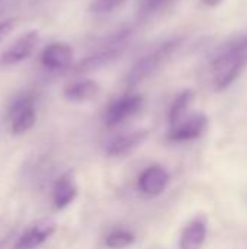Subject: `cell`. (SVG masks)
Instances as JSON below:
<instances>
[{
  "mask_svg": "<svg viewBox=\"0 0 247 249\" xmlns=\"http://www.w3.org/2000/svg\"><path fill=\"white\" fill-rule=\"evenodd\" d=\"M39 44V32L38 31H29L23 34L12 47H9L0 57L1 66H15L22 63L23 60L29 58L36 45Z\"/></svg>",
  "mask_w": 247,
  "mask_h": 249,
  "instance_id": "cell-7",
  "label": "cell"
},
{
  "mask_svg": "<svg viewBox=\"0 0 247 249\" xmlns=\"http://www.w3.org/2000/svg\"><path fill=\"white\" fill-rule=\"evenodd\" d=\"M134 242H135L134 233L124 231V229H116V231L111 232L105 239V245L111 249L127 248V247L132 245Z\"/></svg>",
  "mask_w": 247,
  "mask_h": 249,
  "instance_id": "cell-17",
  "label": "cell"
},
{
  "mask_svg": "<svg viewBox=\"0 0 247 249\" xmlns=\"http://www.w3.org/2000/svg\"><path fill=\"white\" fill-rule=\"evenodd\" d=\"M208 128V117L205 114H194L191 117H185L181 123L172 127L167 134V139L175 143L189 142L201 137Z\"/></svg>",
  "mask_w": 247,
  "mask_h": 249,
  "instance_id": "cell-6",
  "label": "cell"
},
{
  "mask_svg": "<svg viewBox=\"0 0 247 249\" xmlns=\"http://www.w3.org/2000/svg\"><path fill=\"white\" fill-rule=\"evenodd\" d=\"M125 3L122 1H118V0H93L89 10L92 13H111V12H115L116 9L122 7Z\"/></svg>",
  "mask_w": 247,
  "mask_h": 249,
  "instance_id": "cell-18",
  "label": "cell"
},
{
  "mask_svg": "<svg viewBox=\"0 0 247 249\" xmlns=\"http://www.w3.org/2000/svg\"><path fill=\"white\" fill-rule=\"evenodd\" d=\"M54 204L57 210L66 209L68 204H71L77 197V185L74 181L73 171L66 172L58 178V181L54 185Z\"/></svg>",
  "mask_w": 247,
  "mask_h": 249,
  "instance_id": "cell-10",
  "label": "cell"
},
{
  "mask_svg": "<svg viewBox=\"0 0 247 249\" xmlns=\"http://www.w3.org/2000/svg\"><path fill=\"white\" fill-rule=\"evenodd\" d=\"M16 22H17L16 18H10V19H6V20L0 22V42L15 29Z\"/></svg>",
  "mask_w": 247,
  "mask_h": 249,
  "instance_id": "cell-19",
  "label": "cell"
},
{
  "mask_svg": "<svg viewBox=\"0 0 247 249\" xmlns=\"http://www.w3.org/2000/svg\"><path fill=\"white\" fill-rule=\"evenodd\" d=\"M119 54H121L119 48H109V50L96 53L93 55H89L76 66V73L82 74V73H89V71H95L102 67H106L111 63H114L119 57Z\"/></svg>",
  "mask_w": 247,
  "mask_h": 249,
  "instance_id": "cell-14",
  "label": "cell"
},
{
  "mask_svg": "<svg viewBox=\"0 0 247 249\" xmlns=\"http://www.w3.org/2000/svg\"><path fill=\"white\" fill-rule=\"evenodd\" d=\"M207 238V222L202 217L192 220L182 232L181 249H201Z\"/></svg>",
  "mask_w": 247,
  "mask_h": 249,
  "instance_id": "cell-13",
  "label": "cell"
},
{
  "mask_svg": "<svg viewBox=\"0 0 247 249\" xmlns=\"http://www.w3.org/2000/svg\"><path fill=\"white\" fill-rule=\"evenodd\" d=\"M57 231V225L51 219H41L35 222L16 242L15 249H35L41 247Z\"/></svg>",
  "mask_w": 247,
  "mask_h": 249,
  "instance_id": "cell-8",
  "label": "cell"
},
{
  "mask_svg": "<svg viewBox=\"0 0 247 249\" xmlns=\"http://www.w3.org/2000/svg\"><path fill=\"white\" fill-rule=\"evenodd\" d=\"M118 1H122V3H127L128 0H118Z\"/></svg>",
  "mask_w": 247,
  "mask_h": 249,
  "instance_id": "cell-21",
  "label": "cell"
},
{
  "mask_svg": "<svg viewBox=\"0 0 247 249\" xmlns=\"http://www.w3.org/2000/svg\"><path fill=\"white\" fill-rule=\"evenodd\" d=\"M74 57L73 47L66 41H54L48 44L41 53V64L52 71H60L71 67Z\"/></svg>",
  "mask_w": 247,
  "mask_h": 249,
  "instance_id": "cell-5",
  "label": "cell"
},
{
  "mask_svg": "<svg viewBox=\"0 0 247 249\" xmlns=\"http://www.w3.org/2000/svg\"><path fill=\"white\" fill-rule=\"evenodd\" d=\"M247 66V51L243 53H233L227 51L226 54L217 57L213 63L214 71V88L215 90L221 92L231 86L234 80L242 74V71Z\"/></svg>",
  "mask_w": 247,
  "mask_h": 249,
  "instance_id": "cell-1",
  "label": "cell"
},
{
  "mask_svg": "<svg viewBox=\"0 0 247 249\" xmlns=\"http://www.w3.org/2000/svg\"><path fill=\"white\" fill-rule=\"evenodd\" d=\"M7 118L10 121V131L16 136L29 131L35 121V96L32 93H23L16 98L7 112Z\"/></svg>",
  "mask_w": 247,
  "mask_h": 249,
  "instance_id": "cell-3",
  "label": "cell"
},
{
  "mask_svg": "<svg viewBox=\"0 0 247 249\" xmlns=\"http://www.w3.org/2000/svg\"><path fill=\"white\" fill-rule=\"evenodd\" d=\"M178 45H179V41H172V42L163 44L153 54L146 55L144 58L137 61V64L128 73L127 85L134 86V85L140 83L141 80H144L146 77H148L151 73H154L163 63H166L172 57V54L175 53Z\"/></svg>",
  "mask_w": 247,
  "mask_h": 249,
  "instance_id": "cell-2",
  "label": "cell"
},
{
  "mask_svg": "<svg viewBox=\"0 0 247 249\" xmlns=\"http://www.w3.org/2000/svg\"><path fill=\"white\" fill-rule=\"evenodd\" d=\"M144 105V98L137 93L124 95L119 99L111 102L105 111V124L108 127H116L127 120L137 115Z\"/></svg>",
  "mask_w": 247,
  "mask_h": 249,
  "instance_id": "cell-4",
  "label": "cell"
},
{
  "mask_svg": "<svg viewBox=\"0 0 247 249\" xmlns=\"http://www.w3.org/2000/svg\"><path fill=\"white\" fill-rule=\"evenodd\" d=\"M205 6H208V7H217L218 4H221L224 0H201Z\"/></svg>",
  "mask_w": 247,
  "mask_h": 249,
  "instance_id": "cell-20",
  "label": "cell"
},
{
  "mask_svg": "<svg viewBox=\"0 0 247 249\" xmlns=\"http://www.w3.org/2000/svg\"><path fill=\"white\" fill-rule=\"evenodd\" d=\"M169 184V174L160 165H153L143 171L138 178V190L148 197L160 196Z\"/></svg>",
  "mask_w": 247,
  "mask_h": 249,
  "instance_id": "cell-9",
  "label": "cell"
},
{
  "mask_svg": "<svg viewBox=\"0 0 247 249\" xmlns=\"http://www.w3.org/2000/svg\"><path fill=\"white\" fill-rule=\"evenodd\" d=\"M148 136L147 130H137L128 134H122L115 137L106 147V153L109 156H124L134 149H137Z\"/></svg>",
  "mask_w": 247,
  "mask_h": 249,
  "instance_id": "cell-11",
  "label": "cell"
},
{
  "mask_svg": "<svg viewBox=\"0 0 247 249\" xmlns=\"http://www.w3.org/2000/svg\"><path fill=\"white\" fill-rule=\"evenodd\" d=\"M194 99H195V92L192 89H185L175 98V101L170 107V111H169V121H170L172 127L185 118Z\"/></svg>",
  "mask_w": 247,
  "mask_h": 249,
  "instance_id": "cell-15",
  "label": "cell"
},
{
  "mask_svg": "<svg viewBox=\"0 0 247 249\" xmlns=\"http://www.w3.org/2000/svg\"><path fill=\"white\" fill-rule=\"evenodd\" d=\"M178 0H137V12L141 19H151L165 13Z\"/></svg>",
  "mask_w": 247,
  "mask_h": 249,
  "instance_id": "cell-16",
  "label": "cell"
},
{
  "mask_svg": "<svg viewBox=\"0 0 247 249\" xmlns=\"http://www.w3.org/2000/svg\"><path fill=\"white\" fill-rule=\"evenodd\" d=\"M100 92V85L93 79H84L68 85L64 89V96L73 102H86L96 98Z\"/></svg>",
  "mask_w": 247,
  "mask_h": 249,
  "instance_id": "cell-12",
  "label": "cell"
}]
</instances>
